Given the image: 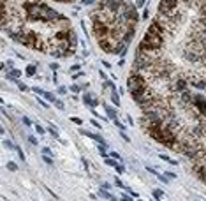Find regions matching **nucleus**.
<instances>
[{"mask_svg":"<svg viewBox=\"0 0 206 201\" xmlns=\"http://www.w3.org/2000/svg\"><path fill=\"white\" fill-rule=\"evenodd\" d=\"M23 9L26 12V19L28 21H37V23H44V25H49V23H56L62 14H58L55 9H51L49 5L46 4H41L37 0H28L23 4Z\"/></svg>","mask_w":206,"mask_h":201,"instance_id":"1","label":"nucleus"},{"mask_svg":"<svg viewBox=\"0 0 206 201\" xmlns=\"http://www.w3.org/2000/svg\"><path fill=\"white\" fill-rule=\"evenodd\" d=\"M164 35L166 34H164L162 26L157 21H153L148 26V30H146V34H145V37H143L138 49L148 51V53H159L162 49V46H164Z\"/></svg>","mask_w":206,"mask_h":201,"instance_id":"2","label":"nucleus"},{"mask_svg":"<svg viewBox=\"0 0 206 201\" xmlns=\"http://www.w3.org/2000/svg\"><path fill=\"white\" fill-rule=\"evenodd\" d=\"M148 85H150L148 79H146L141 72H138V71H134V72L129 76V79H127V88H129L132 99H136L138 95H141V94L146 90Z\"/></svg>","mask_w":206,"mask_h":201,"instance_id":"3","label":"nucleus"},{"mask_svg":"<svg viewBox=\"0 0 206 201\" xmlns=\"http://www.w3.org/2000/svg\"><path fill=\"white\" fill-rule=\"evenodd\" d=\"M180 5V0H160V5H159V14L162 16H168L171 14L173 11H176Z\"/></svg>","mask_w":206,"mask_h":201,"instance_id":"4","label":"nucleus"},{"mask_svg":"<svg viewBox=\"0 0 206 201\" xmlns=\"http://www.w3.org/2000/svg\"><path fill=\"white\" fill-rule=\"evenodd\" d=\"M83 102H85L86 106H90V108H93V106H97V102H99V101H93V97H92V94H83Z\"/></svg>","mask_w":206,"mask_h":201,"instance_id":"5","label":"nucleus"},{"mask_svg":"<svg viewBox=\"0 0 206 201\" xmlns=\"http://www.w3.org/2000/svg\"><path fill=\"white\" fill-rule=\"evenodd\" d=\"M104 109H106V113H108V117H109L111 120H116V115H118V113H116V109H115V108H111L109 104H106V106H104Z\"/></svg>","mask_w":206,"mask_h":201,"instance_id":"6","label":"nucleus"},{"mask_svg":"<svg viewBox=\"0 0 206 201\" xmlns=\"http://www.w3.org/2000/svg\"><path fill=\"white\" fill-rule=\"evenodd\" d=\"M21 76V71H18V69H14V67H11V71L7 72V78L9 79H18Z\"/></svg>","mask_w":206,"mask_h":201,"instance_id":"7","label":"nucleus"},{"mask_svg":"<svg viewBox=\"0 0 206 201\" xmlns=\"http://www.w3.org/2000/svg\"><path fill=\"white\" fill-rule=\"evenodd\" d=\"M25 74H26V76H35V65H26Z\"/></svg>","mask_w":206,"mask_h":201,"instance_id":"8","label":"nucleus"},{"mask_svg":"<svg viewBox=\"0 0 206 201\" xmlns=\"http://www.w3.org/2000/svg\"><path fill=\"white\" fill-rule=\"evenodd\" d=\"M104 161H106V164H108V166H111V168H115V170H116L118 162H116L115 159H109V157H108V159H104Z\"/></svg>","mask_w":206,"mask_h":201,"instance_id":"9","label":"nucleus"},{"mask_svg":"<svg viewBox=\"0 0 206 201\" xmlns=\"http://www.w3.org/2000/svg\"><path fill=\"white\" fill-rule=\"evenodd\" d=\"M48 132H49L51 136H55V138H58V131H56V127H53V125H49V127H48Z\"/></svg>","mask_w":206,"mask_h":201,"instance_id":"10","label":"nucleus"},{"mask_svg":"<svg viewBox=\"0 0 206 201\" xmlns=\"http://www.w3.org/2000/svg\"><path fill=\"white\" fill-rule=\"evenodd\" d=\"M42 95H44V97H46V99H48V101H51V102H55V101H56V97H55V95H53V94H49V92H44V94H42Z\"/></svg>","mask_w":206,"mask_h":201,"instance_id":"11","label":"nucleus"},{"mask_svg":"<svg viewBox=\"0 0 206 201\" xmlns=\"http://www.w3.org/2000/svg\"><path fill=\"white\" fill-rule=\"evenodd\" d=\"M53 104H55V106H56V108H58V109H62V111H63V109H65V104H63V102H62V101H60V99H56V101H55V102H53Z\"/></svg>","mask_w":206,"mask_h":201,"instance_id":"12","label":"nucleus"},{"mask_svg":"<svg viewBox=\"0 0 206 201\" xmlns=\"http://www.w3.org/2000/svg\"><path fill=\"white\" fill-rule=\"evenodd\" d=\"M16 85H18V88H19L21 92H25V90H28V87H26L25 83H21V81H18V79H16Z\"/></svg>","mask_w":206,"mask_h":201,"instance_id":"13","label":"nucleus"},{"mask_svg":"<svg viewBox=\"0 0 206 201\" xmlns=\"http://www.w3.org/2000/svg\"><path fill=\"white\" fill-rule=\"evenodd\" d=\"M16 152H18V157H19L21 161H25V159H26V157H25V154H23V150H21L19 147H16Z\"/></svg>","mask_w":206,"mask_h":201,"instance_id":"14","label":"nucleus"},{"mask_svg":"<svg viewBox=\"0 0 206 201\" xmlns=\"http://www.w3.org/2000/svg\"><path fill=\"white\" fill-rule=\"evenodd\" d=\"M7 170H11V171H18V166H16L14 162H7Z\"/></svg>","mask_w":206,"mask_h":201,"instance_id":"15","label":"nucleus"},{"mask_svg":"<svg viewBox=\"0 0 206 201\" xmlns=\"http://www.w3.org/2000/svg\"><path fill=\"white\" fill-rule=\"evenodd\" d=\"M153 198L160 200V198H162V191H160V189H155V191H153Z\"/></svg>","mask_w":206,"mask_h":201,"instance_id":"16","label":"nucleus"},{"mask_svg":"<svg viewBox=\"0 0 206 201\" xmlns=\"http://www.w3.org/2000/svg\"><path fill=\"white\" fill-rule=\"evenodd\" d=\"M81 88H83V87H79V85H72V87H71V90H72L74 94H78V92H81Z\"/></svg>","mask_w":206,"mask_h":201,"instance_id":"17","label":"nucleus"},{"mask_svg":"<svg viewBox=\"0 0 206 201\" xmlns=\"http://www.w3.org/2000/svg\"><path fill=\"white\" fill-rule=\"evenodd\" d=\"M4 143H5V147H7V148H14V150H16V145H14V143H11L9 139H5Z\"/></svg>","mask_w":206,"mask_h":201,"instance_id":"18","label":"nucleus"},{"mask_svg":"<svg viewBox=\"0 0 206 201\" xmlns=\"http://www.w3.org/2000/svg\"><path fill=\"white\" fill-rule=\"evenodd\" d=\"M109 157H113V159H116V161H122V157H120L116 152H109Z\"/></svg>","mask_w":206,"mask_h":201,"instance_id":"19","label":"nucleus"},{"mask_svg":"<svg viewBox=\"0 0 206 201\" xmlns=\"http://www.w3.org/2000/svg\"><path fill=\"white\" fill-rule=\"evenodd\" d=\"M71 120H72V122H74L76 125H81V124H83V120H81V118H76V117H72Z\"/></svg>","mask_w":206,"mask_h":201,"instance_id":"20","label":"nucleus"},{"mask_svg":"<svg viewBox=\"0 0 206 201\" xmlns=\"http://www.w3.org/2000/svg\"><path fill=\"white\" fill-rule=\"evenodd\" d=\"M35 131H37V132H39V134H44V132H46V129H42V127H41V125H39V124H37V125H35Z\"/></svg>","mask_w":206,"mask_h":201,"instance_id":"21","label":"nucleus"},{"mask_svg":"<svg viewBox=\"0 0 206 201\" xmlns=\"http://www.w3.org/2000/svg\"><path fill=\"white\" fill-rule=\"evenodd\" d=\"M41 152H42L44 155H49V157H51V150H49V148H46V147H44V148H42Z\"/></svg>","mask_w":206,"mask_h":201,"instance_id":"22","label":"nucleus"},{"mask_svg":"<svg viewBox=\"0 0 206 201\" xmlns=\"http://www.w3.org/2000/svg\"><path fill=\"white\" fill-rule=\"evenodd\" d=\"M44 162H48V164H53V159H51L49 155H44Z\"/></svg>","mask_w":206,"mask_h":201,"instance_id":"23","label":"nucleus"},{"mask_svg":"<svg viewBox=\"0 0 206 201\" xmlns=\"http://www.w3.org/2000/svg\"><path fill=\"white\" fill-rule=\"evenodd\" d=\"M116 171H118V173H125V168H123L122 164H118V166H116Z\"/></svg>","mask_w":206,"mask_h":201,"instance_id":"24","label":"nucleus"},{"mask_svg":"<svg viewBox=\"0 0 206 201\" xmlns=\"http://www.w3.org/2000/svg\"><path fill=\"white\" fill-rule=\"evenodd\" d=\"M122 201H132V198L130 196H127V194H122V198H120Z\"/></svg>","mask_w":206,"mask_h":201,"instance_id":"25","label":"nucleus"},{"mask_svg":"<svg viewBox=\"0 0 206 201\" xmlns=\"http://www.w3.org/2000/svg\"><path fill=\"white\" fill-rule=\"evenodd\" d=\"M49 69H51V71H56V69H58V64H55V62L49 64Z\"/></svg>","mask_w":206,"mask_h":201,"instance_id":"26","label":"nucleus"},{"mask_svg":"<svg viewBox=\"0 0 206 201\" xmlns=\"http://www.w3.org/2000/svg\"><path fill=\"white\" fill-rule=\"evenodd\" d=\"M23 124H25V125H26V127H30V125H32V122H30V120H28V118H26V117H25V118H23Z\"/></svg>","mask_w":206,"mask_h":201,"instance_id":"27","label":"nucleus"},{"mask_svg":"<svg viewBox=\"0 0 206 201\" xmlns=\"http://www.w3.org/2000/svg\"><path fill=\"white\" fill-rule=\"evenodd\" d=\"M28 141H30V143H32V145H37V139H35V138H34V136H28Z\"/></svg>","mask_w":206,"mask_h":201,"instance_id":"28","label":"nucleus"},{"mask_svg":"<svg viewBox=\"0 0 206 201\" xmlns=\"http://www.w3.org/2000/svg\"><path fill=\"white\" fill-rule=\"evenodd\" d=\"M145 5V0H136V7H143Z\"/></svg>","mask_w":206,"mask_h":201,"instance_id":"29","label":"nucleus"},{"mask_svg":"<svg viewBox=\"0 0 206 201\" xmlns=\"http://www.w3.org/2000/svg\"><path fill=\"white\" fill-rule=\"evenodd\" d=\"M148 14H150L148 9H145V11H143V19H148Z\"/></svg>","mask_w":206,"mask_h":201,"instance_id":"30","label":"nucleus"},{"mask_svg":"<svg viewBox=\"0 0 206 201\" xmlns=\"http://www.w3.org/2000/svg\"><path fill=\"white\" fill-rule=\"evenodd\" d=\"M34 92H35V94H41V95H42V94H44V92H42V90H41V88H39V87H34Z\"/></svg>","mask_w":206,"mask_h":201,"instance_id":"31","label":"nucleus"},{"mask_svg":"<svg viewBox=\"0 0 206 201\" xmlns=\"http://www.w3.org/2000/svg\"><path fill=\"white\" fill-rule=\"evenodd\" d=\"M92 125H93V127H97V129H101V124H99L97 120H92Z\"/></svg>","mask_w":206,"mask_h":201,"instance_id":"32","label":"nucleus"},{"mask_svg":"<svg viewBox=\"0 0 206 201\" xmlns=\"http://www.w3.org/2000/svg\"><path fill=\"white\" fill-rule=\"evenodd\" d=\"M120 134H122V138H123V139H125V141H127V143H129V141H130V139H129V136H127V134H125V132H123V131H122V132H120Z\"/></svg>","mask_w":206,"mask_h":201,"instance_id":"33","label":"nucleus"},{"mask_svg":"<svg viewBox=\"0 0 206 201\" xmlns=\"http://www.w3.org/2000/svg\"><path fill=\"white\" fill-rule=\"evenodd\" d=\"M115 184H116V185H118V187H125V185H123V184H122V182H120V178H115Z\"/></svg>","mask_w":206,"mask_h":201,"instance_id":"34","label":"nucleus"},{"mask_svg":"<svg viewBox=\"0 0 206 201\" xmlns=\"http://www.w3.org/2000/svg\"><path fill=\"white\" fill-rule=\"evenodd\" d=\"M81 4H85V5H92L93 0H81Z\"/></svg>","mask_w":206,"mask_h":201,"instance_id":"35","label":"nucleus"},{"mask_svg":"<svg viewBox=\"0 0 206 201\" xmlns=\"http://www.w3.org/2000/svg\"><path fill=\"white\" fill-rule=\"evenodd\" d=\"M102 65H104V67H106V69H111V64H109V62H106V60H104V62H102Z\"/></svg>","mask_w":206,"mask_h":201,"instance_id":"36","label":"nucleus"},{"mask_svg":"<svg viewBox=\"0 0 206 201\" xmlns=\"http://www.w3.org/2000/svg\"><path fill=\"white\" fill-rule=\"evenodd\" d=\"M67 90H65V87H58V94H65Z\"/></svg>","mask_w":206,"mask_h":201,"instance_id":"37","label":"nucleus"},{"mask_svg":"<svg viewBox=\"0 0 206 201\" xmlns=\"http://www.w3.org/2000/svg\"><path fill=\"white\" fill-rule=\"evenodd\" d=\"M39 104H41V106H42V108H48V104H46V102H44V101H41V99H39Z\"/></svg>","mask_w":206,"mask_h":201,"instance_id":"38","label":"nucleus"}]
</instances>
